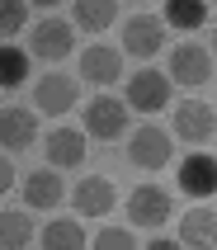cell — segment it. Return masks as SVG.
<instances>
[{
  "label": "cell",
  "mask_w": 217,
  "mask_h": 250,
  "mask_svg": "<svg viewBox=\"0 0 217 250\" xmlns=\"http://www.w3.org/2000/svg\"><path fill=\"white\" fill-rule=\"evenodd\" d=\"M128 161H132L137 170H165L170 161H175V142H170V127H161V123H142L128 137Z\"/></svg>",
  "instance_id": "cell-1"
},
{
  "label": "cell",
  "mask_w": 217,
  "mask_h": 250,
  "mask_svg": "<svg viewBox=\"0 0 217 250\" xmlns=\"http://www.w3.org/2000/svg\"><path fill=\"white\" fill-rule=\"evenodd\" d=\"M85 137H99V142H118L123 132H128V99H113L104 90V95L85 99Z\"/></svg>",
  "instance_id": "cell-2"
},
{
  "label": "cell",
  "mask_w": 217,
  "mask_h": 250,
  "mask_svg": "<svg viewBox=\"0 0 217 250\" xmlns=\"http://www.w3.org/2000/svg\"><path fill=\"white\" fill-rule=\"evenodd\" d=\"M170 81L184 85V90H198V85L213 81V47H203V42L184 38L170 52Z\"/></svg>",
  "instance_id": "cell-3"
},
{
  "label": "cell",
  "mask_w": 217,
  "mask_h": 250,
  "mask_svg": "<svg viewBox=\"0 0 217 250\" xmlns=\"http://www.w3.org/2000/svg\"><path fill=\"white\" fill-rule=\"evenodd\" d=\"M217 132V104H203V99H184L175 104V123H170V137L189 142V146H203Z\"/></svg>",
  "instance_id": "cell-4"
},
{
  "label": "cell",
  "mask_w": 217,
  "mask_h": 250,
  "mask_svg": "<svg viewBox=\"0 0 217 250\" xmlns=\"http://www.w3.org/2000/svg\"><path fill=\"white\" fill-rule=\"evenodd\" d=\"M170 212H175V203H170V194L161 184H137L128 194V222L137 231H156L161 222H170Z\"/></svg>",
  "instance_id": "cell-5"
},
{
  "label": "cell",
  "mask_w": 217,
  "mask_h": 250,
  "mask_svg": "<svg viewBox=\"0 0 217 250\" xmlns=\"http://www.w3.org/2000/svg\"><path fill=\"white\" fill-rule=\"evenodd\" d=\"M161 47H165V19H161V14L142 10V14H132V19L123 24V52H128V57L151 62Z\"/></svg>",
  "instance_id": "cell-6"
},
{
  "label": "cell",
  "mask_w": 217,
  "mask_h": 250,
  "mask_svg": "<svg viewBox=\"0 0 217 250\" xmlns=\"http://www.w3.org/2000/svg\"><path fill=\"white\" fill-rule=\"evenodd\" d=\"M71 104H81V81H76V76H66V71L38 76V85H33V109L38 113L62 118V113H71Z\"/></svg>",
  "instance_id": "cell-7"
},
{
  "label": "cell",
  "mask_w": 217,
  "mask_h": 250,
  "mask_svg": "<svg viewBox=\"0 0 217 250\" xmlns=\"http://www.w3.org/2000/svg\"><path fill=\"white\" fill-rule=\"evenodd\" d=\"M71 47H76L71 19H38L33 33H28V52L38 57V62H66Z\"/></svg>",
  "instance_id": "cell-8"
},
{
  "label": "cell",
  "mask_w": 217,
  "mask_h": 250,
  "mask_svg": "<svg viewBox=\"0 0 217 250\" xmlns=\"http://www.w3.org/2000/svg\"><path fill=\"white\" fill-rule=\"evenodd\" d=\"M170 76H161V71H151V66H142L137 76H128V109H137V113H161L165 104H170Z\"/></svg>",
  "instance_id": "cell-9"
},
{
  "label": "cell",
  "mask_w": 217,
  "mask_h": 250,
  "mask_svg": "<svg viewBox=\"0 0 217 250\" xmlns=\"http://www.w3.org/2000/svg\"><path fill=\"white\" fill-rule=\"evenodd\" d=\"M85 132L81 127H71V123H57L47 137H43V156H47V166H57V170H76V166H85Z\"/></svg>",
  "instance_id": "cell-10"
},
{
  "label": "cell",
  "mask_w": 217,
  "mask_h": 250,
  "mask_svg": "<svg viewBox=\"0 0 217 250\" xmlns=\"http://www.w3.org/2000/svg\"><path fill=\"white\" fill-rule=\"evenodd\" d=\"M175 180H179V189H184L189 198H213L217 194V156H208V151L194 146V151L179 161Z\"/></svg>",
  "instance_id": "cell-11"
},
{
  "label": "cell",
  "mask_w": 217,
  "mask_h": 250,
  "mask_svg": "<svg viewBox=\"0 0 217 250\" xmlns=\"http://www.w3.org/2000/svg\"><path fill=\"white\" fill-rule=\"evenodd\" d=\"M71 203H76L81 217H108L113 203H118V189H113L108 175H85V180L71 189Z\"/></svg>",
  "instance_id": "cell-12"
},
{
  "label": "cell",
  "mask_w": 217,
  "mask_h": 250,
  "mask_svg": "<svg viewBox=\"0 0 217 250\" xmlns=\"http://www.w3.org/2000/svg\"><path fill=\"white\" fill-rule=\"evenodd\" d=\"M38 142V113L24 104H5L0 109V146L5 151H28Z\"/></svg>",
  "instance_id": "cell-13"
},
{
  "label": "cell",
  "mask_w": 217,
  "mask_h": 250,
  "mask_svg": "<svg viewBox=\"0 0 217 250\" xmlns=\"http://www.w3.org/2000/svg\"><path fill=\"white\" fill-rule=\"evenodd\" d=\"M118 76H123V52H118V47H108V42H90V47H81V81L108 90Z\"/></svg>",
  "instance_id": "cell-14"
},
{
  "label": "cell",
  "mask_w": 217,
  "mask_h": 250,
  "mask_svg": "<svg viewBox=\"0 0 217 250\" xmlns=\"http://www.w3.org/2000/svg\"><path fill=\"white\" fill-rule=\"evenodd\" d=\"M62 198H66V184H62V175H57V166H43V170H28L24 180V203L28 208H62Z\"/></svg>",
  "instance_id": "cell-15"
},
{
  "label": "cell",
  "mask_w": 217,
  "mask_h": 250,
  "mask_svg": "<svg viewBox=\"0 0 217 250\" xmlns=\"http://www.w3.org/2000/svg\"><path fill=\"white\" fill-rule=\"evenodd\" d=\"M179 246L189 250H213L217 246V212L213 208H189L179 222Z\"/></svg>",
  "instance_id": "cell-16"
},
{
  "label": "cell",
  "mask_w": 217,
  "mask_h": 250,
  "mask_svg": "<svg viewBox=\"0 0 217 250\" xmlns=\"http://www.w3.org/2000/svg\"><path fill=\"white\" fill-rule=\"evenodd\" d=\"M71 19L85 33H104L118 19V0H71Z\"/></svg>",
  "instance_id": "cell-17"
},
{
  "label": "cell",
  "mask_w": 217,
  "mask_h": 250,
  "mask_svg": "<svg viewBox=\"0 0 217 250\" xmlns=\"http://www.w3.org/2000/svg\"><path fill=\"white\" fill-rule=\"evenodd\" d=\"M38 241H43L47 250H81L90 236H85V227L76 222V217H57V222H47V227L38 231Z\"/></svg>",
  "instance_id": "cell-18"
},
{
  "label": "cell",
  "mask_w": 217,
  "mask_h": 250,
  "mask_svg": "<svg viewBox=\"0 0 217 250\" xmlns=\"http://www.w3.org/2000/svg\"><path fill=\"white\" fill-rule=\"evenodd\" d=\"M33 246V217L19 208H5L0 212V250H24Z\"/></svg>",
  "instance_id": "cell-19"
},
{
  "label": "cell",
  "mask_w": 217,
  "mask_h": 250,
  "mask_svg": "<svg viewBox=\"0 0 217 250\" xmlns=\"http://www.w3.org/2000/svg\"><path fill=\"white\" fill-rule=\"evenodd\" d=\"M165 28H203L208 0H165Z\"/></svg>",
  "instance_id": "cell-20"
},
{
  "label": "cell",
  "mask_w": 217,
  "mask_h": 250,
  "mask_svg": "<svg viewBox=\"0 0 217 250\" xmlns=\"http://www.w3.org/2000/svg\"><path fill=\"white\" fill-rule=\"evenodd\" d=\"M28 62L33 57L24 52V47H0V90H19V85L28 81Z\"/></svg>",
  "instance_id": "cell-21"
},
{
  "label": "cell",
  "mask_w": 217,
  "mask_h": 250,
  "mask_svg": "<svg viewBox=\"0 0 217 250\" xmlns=\"http://www.w3.org/2000/svg\"><path fill=\"white\" fill-rule=\"evenodd\" d=\"M28 28V0H0V38H14Z\"/></svg>",
  "instance_id": "cell-22"
},
{
  "label": "cell",
  "mask_w": 217,
  "mask_h": 250,
  "mask_svg": "<svg viewBox=\"0 0 217 250\" xmlns=\"http://www.w3.org/2000/svg\"><path fill=\"white\" fill-rule=\"evenodd\" d=\"M95 246L99 250H132V246H142V236H137V227H99Z\"/></svg>",
  "instance_id": "cell-23"
},
{
  "label": "cell",
  "mask_w": 217,
  "mask_h": 250,
  "mask_svg": "<svg viewBox=\"0 0 217 250\" xmlns=\"http://www.w3.org/2000/svg\"><path fill=\"white\" fill-rule=\"evenodd\" d=\"M147 246H151V250H179V236H165V231H151V236H147Z\"/></svg>",
  "instance_id": "cell-24"
},
{
  "label": "cell",
  "mask_w": 217,
  "mask_h": 250,
  "mask_svg": "<svg viewBox=\"0 0 217 250\" xmlns=\"http://www.w3.org/2000/svg\"><path fill=\"white\" fill-rule=\"evenodd\" d=\"M14 189V166H10V156H0V198Z\"/></svg>",
  "instance_id": "cell-25"
},
{
  "label": "cell",
  "mask_w": 217,
  "mask_h": 250,
  "mask_svg": "<svg viewBox=\"0 0 217 250\" xmlns=\"http://www.w3.org/2000/svg\"><path fill=\"white\" fill-rule=\"evenodd\" d=\"M28 5H38V10H52V5H62V0H28Z\"/></svg>",
  "instance_id": "cell-26"
},
{
  "label": "cell",
  "mask_w": 217,
  "mask_h": 250,
  "mask_svg": "<svg viewBox=\"0 0 217 250\" xmlns=\"http://www.w3.org/2000/svg\"><path fill=\"white\" fill-rule=\"evenodd\" d=\"M213 57H217V28H213Z\"/></svg>",
  "instance_id": "cell-27"
},
{
  "label": "cell",
  "mask_w": 217,
  "mask_h": 250,
  "mask_svg": "<svg viewBox=\"0 0 217 250\" xmlns=\"http://www.w3.org/2000/svg\"><path fill=\"white\" fill-rule=\"evenodd\" d=\"M132 5H147V0H132Z\"/></svg>",
  "instance_id": "cell-28"
},
{
  "label": "cell",
  "mask_w": 217,
  "mask_h": 250,
  "mask_svg": "<svg viewBox=\"0 0 217 250\" xmlns=\"http://www.w3.org/2000/svg\"><path fill=\"white\" fill-rule=\"evenodd\" d=\"M213 5H217V0H213Z\"/></svg>",
  "instance_id": "cell-29"
}]
</instances>
